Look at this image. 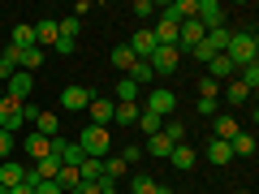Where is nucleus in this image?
Segmentation results:
<instances>
[{
    "label": "nucleus",
    "mask_w": 259,
    "mask_h": 194,
    "mask_svg": "<svg viewBox=\"0 0 259 194\" xmlns=\"http://www.w3.org/2000/svg\"><path fill=\"white\" fill-rule=\"evenodd\" d=\"M121 160H125V164H139V160H143V147H134V142L121 147Z\"/></svg>",
    "instance_id": "42"
},
{
    "label": "nucleus",
    "mask_w": 259,
    "mask_h": 194,
    "mask_svg": "<svg viewBox=\"0 0 259 194\" xmlns=\"http://www.w3.org/2000/svg\"><path fill=\"white\" fill-rule=\"evenodd\" d=\"M35 194H65V190H61L56 181H39V185H35Z\"/></svg>",
    "instance_id": "45"
},
{
    "label": "nucleus",
    "mask_w": 259,
    "mask_h": 194,
    "mask_svg": "<svg viewBox=\"0 0 259 194\" xmlns=\"http://www.w3.org/2000/svg\"><path fill=\"white\" fill-rule=\"evenodd\" d=\"M139 112H143V104H117L112 108V125H139Z\"/></svg>",
    "instance_id": "18"
},
{
    "label": "nucleus",
    "mask_w": 259,
    "mask_h": 194,
    "mask_svg": "<svg viewBox=\"0 0 259 194\" xmlns=\"http://www.w3.org/2000/svg\"><path fill=\"white\" fill-rule=\"evenodd\" d=\"M225 56L233 61V69H242V65H255V56H259L255 30H242V35H233V39H229V47H225Z\"/></svg>",
    "instance_id": "2"
},
{
    "label": "nucleus",
    "mask_w": 259,
    "mask_h": 194,
    "mask_svg": "<svg viewBox=\"0 0 259 194\" xmlns=\"http://www.w3.org/2000/svg\"><path fill=\"white\" fill-rule=\"evenodd\" d=\"M125 173H130V164H125L121 156H104V177H108L112 185H117V181H121Z\"/></svg>",
    "instance_id": "21"
},
{
    "label": "nucleus",
    "mask_w": 259,
    "mask_h": 194,
    "mask_svg": "<svg viewBox=\"0 0 259 194\" xmlns=\"http://www.w3.org/2000/svg\"><path fill=\"white\" fill-rule=\"evenodd\" d=\"M238 194H250V190H238Z\"/></svg>",
    "instance_id": "52"
},
{
    "label": "nucleus",
    "mask_w": 259,
    "mask_h": 194,
    "mask_svg": "<svg viewBox=\"0 0 259 194\" xmlns=\"http://www.w3.org/2000/svg\"><path fill=\"white\" fill-rule=\"evenodd\" d=\"M69 194H100V185H95V181H78Z\"/></svg>",
    "instance_id": "44"
},
{
    "label": "nucleus",
    "mask_w": 259,
    "mask_h": 194,
    "mask_svg": "<svg viewBox=\"0 0 259 194\" xmlns=\"http://www.w3.org/2000/svg\"><path fill=\"white\" fill-rule=\"evenodd\" d=\"M168 164H173V168H177V173H190V168H194V164H199V151H194V147H190V142H177V147H173V151H168Z\"/></svg>",
    "instance_id": "11"
},
{
    "label": "nucleus",
    "mask_w": 259,
    "mask_h": 194,
    "mask_svg": "<svg viewBox=\"0 0 259 194\" xmlns=\"http://www.w3.org/2000/svg\"><path fill=\"white\" fill-rule=\"evenodd\" d=\"M238 82L246 86V91H255V86H259V61L255 65H242V78H238Z\"/></svg>",
    "instance_id": "35"
},
{
    "label": "nucleus",
    "mask_w": 259,
    "mask_h": 194,
    "mask_svg": "<svg viewBox=\"0 0 259 194\" xmlns=\"http://www.w3.org/2000/svg\"><path fill=\"white\" fill-rule=\"evenodd\" d=\"M0 52H5V35H0Z\"/></svg>",
    "instance_id": "50"
},
{
    "label": "nucleus",
    "mask_w": 259,
    "mask_h": 194,
    "mask_svg": "<svg viewBox=\"0 0 259 194\" xmlns=\"http://www.w3.org/2000/svg\"><path fill=\"white\" fill-rule=\"evenodd\" d=\"M78 181H82V177H78V168H61V173H56V185H61V190H65V194L74 190V185H78Z\"/></svg>",
    "instance_id": "34"
},
{
    "label": "nucleus",
    "mask_w": 259,
    "mask_h": 194,
    "mask_svg": "<svg viewBox=\"0 0 259 194\" xmlns=\"http://www.w3.org/2000/svg\"><path fill=\"white\" fill-rule=\"evenodd\" d=\"M130 13H134V18H143V22H147V18H156V5H151V0H134V9H130Z\"/></svg>",
    "instance_id": "39"
},
{
    "label": "nucleus",
    "mask_w": 259,
    "mask_h": 194,
    "mask_svg": "<svg viewBox=\"0 0 259 194\" xmlns=\"http://www.w3.org/2000/svg\"><path fill=\"white\" fill-rule=\"evenodd\" d=\"M9 194H35V185H26V181H22V185H13Z\"/></svg>",
    "instance_id": "47"
},
{
    "label": "nucleus",
    "mask_w": 259,
    "mask_h": 194,
    "mask_svg": "<svg viewBox=\"0 0 259 194\" xmlns=\"http://www.w3.org/2000/svg\"><path fill=\"white\" fill-rule=\"evenodd\" d=\"M56 52H61V56H69V52H74V47H78V39H61V35H56Z\"/></svg>",
    "instance_id": "43"
},
{
    "label": "nucleus",
    "mask_w": 259,
    "mask_h": 194,
    "mask_svg": "<svg viewBox=\"0 0 259 194\" xmlns=\"http://www.w3.org/2000/svg\"><path fill=\"white\" fill-rule=\"evenodd\" d=\"M13 74H18V47H5V52H0V86L9 82Z\"/></svg>",
    "instance_id": "20"
},
{
    "label": "nucleus",
    "mask_w": 259,
    "mask_h": 194,
    "mask_svg": "<svg viewBox=\"0 0 259 194\" xmlns=\"http://www.w3.org/2000/svg\"><path fill=\"white\" fill-rule=\"evenodd\" d=\"M160 125H164V117H156V112H147V108L139 112V129L147 134V138H151V134H160Z\"/></svg>",
    "instance_id": "30"
},
{
    "label": "nucleus",
    "mask_w": 259,
    "mask_h": 194,
    "mask_svg": "<svg viewBox=\"0 0 259 194\" xmlns=\"http://www.w3.org/2000/svg\"><path fill=\"white\" fill-rule=\"evenodd\" d=\"M22 151H26L30 160H44V156H52V138H44V134H26V142H22Z\"/></svg>",
    "instance_id": "13"
},
{
    "label": "nucleus",
    "mask_w": 259,
    "mask_h": 194,
    "mask_svg": "<svg viewBox=\"0 0 259 194\" xmlns=\"http://www.w3.org/2000/svg\"><path fill=\"white\" fill-rule=\"evenodd\" d=\"M91 100H95V95L87 91V86H65V91H61V108L65 112H87Z\"/></svg>",
    "instance_id": "10"
},
{
    "label": "nucleus",
    "mask_w": 259,
    "mask_h": 194,
    "mask_svg": "<svg viewBox=\"0 0 259 194\" xmlns=\"http://www.w3.org/2000/svg\"><path fill=\"white\" fill-rule=\"evenodd\" d=\"M0 160H13V134L0 129Z\"/></svg>",
    "instance_id": "41"
},
{
    "label": "nucleus",
    "mask_w": 259,
    "mask_h": 194,
    "mask_svg": "<svg viewBox=\"0 0 259 194\" xmlns=\"http://www.w3.org/2000/svg\"><path fill=\"white\" fill-rule=\"evenodd\" d=\"M203 156L212 160L216 168H225V164H229V160H233V147H229V142H221V138H212V142H207V147H203Z\"/></svg>",
    "instance_id": "15"
},
{
    "label": "nucleus",
    "mask_w": 259,
    "mask_h": 194,
    "mask_svg": "<svg viewBox=\"0 0 259 194\" xmlns=\"http://www.w3.org/2000/svg\"><path fill=\"white\" fill-rule=\"evenodd\" d=\"M143 108L156 112V117H173V112H177V95L168 91V86H151L147 100H143Z\"/></svg>",
    "instance_id": "4"
},
{
    "label": "nucleus",
    "mask_w": 259,
    "mask_h": 194,
    "mask_svg": "<svg viewBox=\"0 0 259 194\" xmlns=\"http://www.w3.org/2000/svg\"><path fill=\"white\" fill-rule=\"evenodd\" d=\"M56 43V22H39V26H35V47H52Z\"/></svg>",
    "instance_id": "25"
},
{
    "label": "nucleus",
    "mask_w": 259,
    "mask_h": 194,
    "mask_svg": "<svg viewBox=\"0 0 259 194\" xmlns=\"http://www.w3.org/2000/svg\"><path fill=\"white\" fill-rule=\"evenodd\" d=\"M229 147H233V156H246L250 160V156H255V134H238Z\"/></svg>",
    "instance_id": "32"
},
{
    "label": "nucleus",
    "mask_w": 259,
    "mask_h": 194,
    "mask_svg": "<svg viewBox=\"0 0 259 194\" xmlns=\"http://www.w3.org/2000/svg\"><path fill=\"white\" fill-rule=\"evenodd\" d=\"M160 134H164V138L173 142V147H177V142H186V125H182L177 117H164V125H160Z\"/></svg>",
    "instance_id": "24"
},
{
    "label": "nucleus",
    "mask_w": 259,
    "mask_h": 194,
    "mask_svg": "<svg viewBox=\"0 0 259 194\" xmlns=\"http://www.w3.org/2000/svg\"><path fill=\"white\" fill-rule=\"evenodd\" d=\"M30 125H35V134H44V138H56V134H61V117H52V112H44V108H39V117L30 121Z\"/></svg>",
    "instance_id": "16"
},
{
    "label": "nucleus",
    "mask_w": 259,
    "mask_h": 194,
    "mask_svg": "<svg viewBox=\"0 0 259 194\" xmlns=\"http://www.w3.org/2000/svg\"><path fill=\"white\" fill-rule=\"evenodd\" d=\"M30 91H35V74H26V69H18V74L5 82V95H9V100H18V104H26Z\"/></svg>",
    "instance_id": "8"
},
{
    "label": "nucleus",
    "mask_w": 259,
    "mask_h": 194,
    "mask_svg": "<svg viewBox=\"0 0 259 194\" xmlns=\"http://www.w3.org/2000/svg\"><path fill=\"white\" fill-rule=\"evenodd\" d=\"M0 194H9V185H0Z\"/></svg>",
    "instance_id": "49"
},
{
    "label": "nucleus",
    "mask_w": 259,
    "mask_h": 194,
    "mask_svg": "<svg viewBox=\"0 0 259 194\" xmlns=\"http://www.w3.org/2000/svg\"><path fill=\"white\" fill-rule=\"evenodd\" d=\"M0 100H5V86H0Z\"/></svg>",
    "instance_id": "51"
},
{
    "label": "nucleus",
    "mask_w": 259,
    "mask_h": 194,
    "mask_svg": "<svg viewBox=\"0 0 259 194\" xmlns=\"http://www.w3.org/2000/svg\"><path fill=\"white\" fill-rule=\"evenodd\" d=\"M74 142L82 147V156H91V160L112 156V138H108V129H100V125H82V134H78Z\"/></svg>",
    "instance_id": "1"
},
{
    "label": "nucleus",
    "mask_w": 259,
    "mask_h": 194,
    "mask_svg": "<svg viewBox=\"0 0 259 194\" xmlns=\"http://www.w3.org/2000/svg\"><path fill=\"white\" fill-rule=\"evenodd\" d=\"M229 39H233V30L229 26H221V30H207V35H203V43H199V47H194V61H216V56H225V47H229Z\"/></svg>",
    "instance_id": "3"
},
{
    "label": "nucleus",
    "mask_w": 259,
    "mask_h": 194,
    "mask_svg": "<svg viewBox=\"0 0 259 194\" xmlns=\"http://www.w3.org/2000/svg\"><path fill=\"white\" fill-rule=\"evenodd\" d=\"M216 112V100H199V117H212Z\"/></svg>",
    "instance_id": "46"
},
{
    "label": "nucleus",
    "mask_w": 259,
    "mask_h": 194,
    "mask_svg": "<svg viewBox=\"0 0 259 194\" xmlns=\"http://www.w3.org/2000/svg\"><path fill=\"white\" fill-rule=\"evenodd\" d=\"M216 86H221V82H212V78H199V100H216Z\"/></svg>",
    "instance_id": "40"
},
{
    "label": "nucleus",
    "mask_w": 259,
    "mask_h": 194,
    "mask_svg": "<svg viewBox=\"0 0 259 194\" xmlns=\"http://www.w3.org/2000/svg\"><path fill=\"white\" fill-rule=\"evenodd\" d=\"M151 35H156V43H160V47H177V26H173V22L156 18V26H151Z\"/></svg>",
    "instance_id": "17"
},
{
    "label": "nucleus",
    "mask_w": 259,
    "mask_h": 194,
    "mask_svg": "<svg viewBox=\"0 0 259 194\" xmlns=\"http://www.w3.org/2000/svg\"><path fill=\"white\" fill-rule=\"evenodd\" d=\"M156 47H160V43H156V35H151V30H147V26H143V30H139V35L130 39V52H134V61H147V56H151V52H156Z\"/></svg>",
    "instance_id": "12"
},
{
    "label": "nucleus",
    "mask_w": 259,
    "mask_h": 194,
    "mask_svg": "<svg viewBox=\"0 0 259 194\" xmlns=\"http://www.w3.org/2000/svg\"><path fill=\"white\" fill-rule=\"evenodd\" d=\"M177 61H182L177 47H156V52L147 56V65H151V74H156V78H168V74L177 69Z\"/></svg>",
    "instance_id": "6"
},
{
    "label": "nucleus",
    "mask_w": 259,
    "mask_h": 194,
    "mask_svg": "<svg viewBox=\"0 0 259 194\" xmlns=\"http://www.w3.org/2000/svg\"><path fill=\"white\" fill-rule=\"evenodd\" d=\"M39 65H44V47H26V52H18V69H26V74H35Z\"/></svg>",
    "instance_id": "23"
},
{
    "label": "nucleus",
    "mask_w": 259,
    "mask_h": 194,
    "mask_svg": "<svg viewBox=\"0 0 259 194\" xmlns=\"http://www.w3.org/2000/svg\"><path fill=\"white\" fill-rule=\"evenodd\" d=\"M151 194H173V190H168V185H156V190H151Z\"/></svg>",
    "instance_id": "48"
},
{
    "label": "nucleus",
    "mask_w": 259,
    "mask_h": 194,
    "mask_svg": "<svg viewBox=\"0 0 259 194\" xmlns=\"http://www.w3.org/2000/svg\"><path fill=\"white\" fill-rule=\"evenodd\" d=\"M168 151H173V142H168L164 134H151V138H147V156H160V160H168Z\"/></svg>",
    "instance_id": "31"
},
{
    "label": "nucleus",
    "mask_w": 259,
    "mask_h": 194,
    "mask_svg": "<svg viewBox=\"0 0 259 194\" xmlns=\"http://www.w3.org/2000/svg\"><path fill=\"white\" fill-rule=\"evenodd\" d=\"M78 177H82V181H100V177H104V160H91V156H87L82 164H78Z\"/></svg>",
    "instance_id": "26"
},
{
    "label": "nucleus",
    "mask_w": 259,
    "mask_h": 194,
    "mask_svg": "<svg viewBox=\"0 0 259 194\" xmlns=\"http://www.w3.org/2000/svg\"><path fill=\"white\" fill-rule=\"evenodd\" d=\"M9 47H18V52H26V47H35V26H26V22H18L13 26V39Z\"/></svg>",
    "instance_id": "19"
},
{
    "label": "nucleus",
    "mask_w": 259,
    "mask_h": 194,
    "mask_svg": "<svg viewBox=\"0 0 259 194\" xmlns=\"http://www.w3.org/2000/svg\"><path fill=\"white\" fill-rule=\"evenodd\" d=\"M225 100H229V104H246V100H250V91H246L242 82H229V86H225Z\"/></svg>",
    "instance_id": "38"
},
{
    "label": "nucleus",
    "mask_w": 259,
    "mask_h": 194,
    "mask_svg": "<svg viewBox=\"0 0 259 194\" xmlns=\"http://www.w3.org/2000/svg\"><path fill=\"white\" fill-rule=\"evenodd\" d=\"M112 91H117V104H139V86L130 82V78H121Z\"/></svg>",
    "instance_id": "29"
},
{
    "label": "nucleus",
    "mask_w": 259,
    "mask_h": 194,
    "mask_svg": "<svg viewBox=\"0 0 259 194\" xmlns=\"http://www.w3.org/2000/svg\"><path fill=\"white\" fill-rule=\"evenodd\" d=\"M130 185H134V194H151V190H156V177H147V173H134V177H130Z\"/></svg>",
    "instance_id": "33"
},
{
    "label": "nucleus",
    "mask_w": 259,
    "mask_h": 194,
    "mask_svg": "<svg viewBox=\"0 0 259 194\" xmlns=\"http://www.w3.org/2000/svg\"><path fill=\"white\" fill-rule=\"evenodd\" d=\"M112 65L130 74V65H134V52H130V43H125V47H112Z\"/></svg>",
    "instance_id": "37"
},
{
    "label": "nucleus",
    "mask_w": 259,
    "mask_h": 194,
    "mask_svg": "<svg viewBox=\"0 0 259 194\" xmlns=\"http://www.w3.org/2000/svg\"><path fill=\"white\" fill-rule=\"evenodd\" d=\"M225 18H229V13H225L221 0H199V13H194V22H199L203 30H221Z\"/></svg>",
    "instance_id": "5"
},
{
    "label": "nucleus",
    "mask_w": 259,
    "mask_h": 194,
    "mask_svg": "<svg viewBox=\"0 0 259 194\" xmlns=\"http://www.w3.org/2000/svg\"><path fill=\"white\" fill-rule=\"evenodd\" d=\"M56 35H61V39H78V18H74V13L56 22Z\"/></svg>",
    "instance_id": "36"
},
{
    "label": "nucleus",
    "mask_w": 259,
    "mask_h": 194,
    "mask_svg": "<svg viewBox=\"0 0 259 194\" xmlns=\"http://www.w3.org/2000/svg\"><path fill=\"white\" fill-rule=\"evenodd\" d=\"M207 69H212V82H216V78H233V74H238L229 56H216V61H207Z\"/></svg>",
    "instance_id": "28"
},
{
    "label": "nucleus",
    "mask_w": 259,
    "mask_h": 194,
    "mask_svg": "<svg viewBox=\"0 0 259 194\" xmlns=\"http://www.w3.org/2000/svg\"><path fill=\"white\" fill-rule=\"evenodd\" d=\"M22 125H26V121H22V104L5 95V100H0V129H5V134H18Z\"/></svg>",
    "instance_id": "9"
},
{
    "label": "nucleus",
    "mask_w": 259,
    "mask_h": 194,
    "mask_svg": "<svg viewBox=\"0 0 259 194\" xmlns=\"http://www.w3.org/2000/svg\"><path fill=\"white\" fill-rule=\"evenodd\" d=\"M22 177H26V164H18V160H0V185H22Z\"/></svg>",
    "instance_id": "14"
},
{
    "label": "nucleus",
    "mask_w": 259,
    "mask_h": 194,
    "mask_svg": "<svg viewBox=\"0 0 259 194\" xmlns=\"http://www.w3.org/2000/svg\"><path fill=\"white\" fill-rule=\"evenodd\" d=\"M238 134H242V129H238V121H233V117H216V134H212V138H221V142H233Z\"/></svg>",
    "instance_id": "22"
},
{
    "label": "nucleus",
    "mask_w": 259,
    "mask_h": 194,
    "mask_svg": "<svg viewBox=\"0 0 259 194\" xmlns=\"http://www.w3.org/2000/svg\"><path fill=\"white\" fill-rule=\"evenodd\" d=\"M112 108H117V104H112V95H95L91 104H87V125H100V129H108L112 125Z\"/></svg>",
    "instance_id": "7"
},
{
    "label": "nucleus",
    "mask_w": 259,
    "mask_h": 194,
    "mask_svg": "<svg viewBox=\"0 0 259 194\" xmlns=\"http://www.w3.org/2000/svg\"><path fill=\"white\" fill-rule=\"evenodd\" d=\"M0 13H5V9H0Z\"/></svg>",
    "instance_id": "53"
},
{
    "label": "nucleus",
    "mask_w": 259,
    "mask_h": 194,
    "mask_svg": "<svg viewBox=\"0 0 259 194\" xmlns=\"http://www.w3.org/2000/svg\"><path fill=\"white\" fill-rule=\"evenodd\" d=\"M130 82H134V86H143V82H151V78H156V74H151V65L147 61H134V65H130Z\"/></svg>",
    "instance_id": "27"
}]
</instances>
